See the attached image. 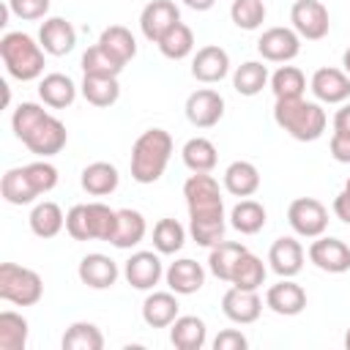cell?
<instances>
[{
	"label": "cell",
	"instance_id": "cell-1",
	"mask_svg": "<svg viewBox=\"0 0 350 350\" xmlns=\"http://www.w3.org/2000/svg\"><path fill=\"white\" fill-rule=\"evenodd\" d=\"M183 197L189 208V232L200 246H216L224 241V197L219 180L211 172H194L183 183Z\"/></svg>",
	"mask_w": 350,
	"mask_h": 350
},
{
	"label": "cell",
	"instance_id": "cell-2",
	"mask_svg": "<svg viewBox=\"0 0 350 350\" xmlns=\"http://www.w3.org/2000/svg\"><path fill=\"white\" fill-rule=\"evenodd\" d=\"M11 129L16 134V139H22V145L41 156V159H49L55 153H60L68 142V131L66 126L49 115L41 104H33V101H22L14 115H11Z\"/></svg>",
	"mask_w": 350,
	"mask_h": 350
},
{
	"label": "cell",
	"instance_id": "cell-3",
	"mask_svg": "<svg viewBox=\"0 0 350 350\" xmlns=\"http://www.w3.org/2000/svg\"><path fill=\"white\" fill-rule=\"evenodd\" d=\"M273 120L282 131H287L298 142H314L325 131V109L317 101L301 98H276L273 104Z\"/></svg>",
	"mask_w": 350,
	"mask_h": 350
},
{
	"label": "cell",
	"instance_id": "cell-4",
	"mask_svg": "<svg viewBox=\"0 0 350 350\" xmlns=\"http://www.w3.org/2000/svg\"><path fill=\"white\" fill-rule=\"evenodd\" d=\"M172 137L164 129H148L134 139L131 148V178L137 183H156L170 159H172Z\"/></svg>",
	"mask_w": 350,
	"mask_h": 350
},
{
	"label": "cell",
	"instance_id": "cell-5",
	"mask_svg": "<svg viewBox=\"0 0 350 350\" xmlns=\"http://www.w3.org/2000/svg\"><path fill=\"white\" fill-rule=\"evenodd\" d=\"M44 46L22 33V30H14V33H5L0 38V57H3V66L5 71L19 79V82H33L44 74Z\"/></svg>",
	"mask_w": 350,
	"mask_h": 350
},
{
	"label": "cell",
	"instance_id": "cell-6",
	"mask_svg": "<svg viewBox=\"0 0 350 350\" xmlns=\"http://www.w3.org/2000/svg\"><path fill=\"white\" fill-rule=\"evenodd\" d=\"M44 295V282L33 268L3 262L0 265V298L16 306H33Z\"/></svg>",
	"mask_w": 350,
	"mask_h": 350
},
{
	"label": "cell",
	"instance_id": "cell-7",
	"mask_svg": "<svg viewBox=\"0 0 350 350\" xmlns=\"http://www.w3.org/2000/svg\"><path fill=\"white\" fill-rule=\"evenodd\" d=\"M287 221L298 238H320L328 227V208L314 197H298L287 208Z\"/></svg>",
	"mask_w": 350,
	"mask_h": 350
},
{
	"label": "cell",
	"instance_id": "cell-8",
	"mask_svg": "<svg viewBox=\"0 0 350 350\" xmlns=\"http://www.w3.org/2000/svg\"><path fill=\"white\" fill-rule=\"evenodd\" d=\"M290 22H293V30L306 41L325 38L331 27L328 8L320 0H295L290 8Z\"/></svg>",
	"mask_w": 350,
	"mask_h": 350
},
{
	"label": "cell",
	"instance_id": "cell-9",
	"mask_svg": "<svg viewBox=\"0 0 350 350\" xmlns=\"http://www.w3.org/2000/svg\"><path fill=\"white\" fill-rule=\"evenodd\" d=\"M257 52L268 63H290L301 52V36L293 27H268L257 38Z\"/></svg>",
	"mask_w": 350,
	"mask_h": 350
},
{
	"label": "cell",
	"instance_id": "cell-10",
	"mask_svg": "<svg viewBox=\"0 0 350 350\" xmlns=\"http://www.w3.org/2000/svg\"><path fill=\"white\" fill-rule=\"evenodd\" d=\"M306 254H309L312 265L325 271V273H345V271H350V246L345 241H339V238H331V235L312 238Z\"/></svg>",
	"mask_w": 350,
	"mask_h": 350
},
{
	"label": "cell",
	"instance_id": "cell-11",
	"mask_svg": "<svg viewBox=\"0 0 350 350\" xmlns=\"http://www.w3.org/2000/svg\"><path fill=\"white\" fill-rule=\"evenodd\" d=\"M224 118V98L219 90L200 88L186 98V120L197 129H211Z\"/></svg>",
	"mask_w": 350,
	"mask_h": 350
},
{
	"label": "cell",
	"instance_id": "cell-12",
	"mask_svg": "<svg viewBox=\"0 0 350 350\" xmlns=\"http://www.w3.org/2000/svg\"><path fill=\"white\" fill-rule=\"evenodd\" d=\"M304 257H306V252H304L301 241L293 238V235L276 238V241L271 243V249H268L271 271H273L279 279H293V276H298L301 268H304Z\"/></svg>",
	"mask_w": 350,
	"mask_h": 350
},
{
	"label": "cell",
	"instance_id": "cell-13",
	"mask_svg": "<svg viewBox=\"0 0 350 350\" xmlns=\"http://www.w3.org/2000/svg\"><path fill=\"white\" fill-rule=\"evenodd\" d=\"M180 22V11L172 0H150L139 14V30L148 41L159 44L161 36Z\"/></svg>",
	"mask_w": 350,
	"mask_h": 350
},
{
	"label": "cell",
	"instance_id": "cell-14",
	"mask_svg": "<svg viewBox=\"0 0 350 350\" xmlns=\"http://www.w3.org/2000/svg\"><path fill=\"white\" fill-rule=\"evenodd\" d=\"M309 88L314 98L323 104H345L350 98V77L345 74V68H331V66L317 68L309 79Z\"/></svg>",
	"mask_w": 350,
	"mask_h": 350
},
{
	"label": "cell",
	"instance_id": "cell-15",
	"mask_svg": "<svg viewBox=\"0 0 350 350\" xmlns=\"http://www.w3.org/2000/svg\"><path fill=\"white\" fill-rule=\"evenodd\" d=\"M265 306L273 314L295 317L306 309V290L293 279H279L276 284H271L265 290Z\"/></svg>",
	"mask_w": 350,
	"mask_h": 350
},
{
	"label": "cell",
	"instance_id": "cell-16",
	"mask_svg": "<svg viewBox=\"0 0 350 350\" xmlns=\"http://www.w3.org/2000/svg\"><path fill=\"white\" fill-rule=\"evenodd\" d=\"M227 74H230V55L219 44L200 46L197 55L191 57V77L197 82L213 85V82H221Z\"/></svg>",
	"mask_w": 350,
	"mask_h": 350
},
{
	"label": "cell",
	"instance_id": "cell-17",
	"mask_svg": "<svg viewBox=\"0 0 350 350\" xmlns=\"http://www.w3.org/2000/svg\"><path fill=\"white\" fill-rule=\"evenodd\" d=\"M123 276L134 290H153L164 276L159 252H134L123 265Z\"/></svg>",
	"mask_w": 350,
	"mask_h": 350
},
{
	"label": "cell",
	"instance_id": "cell-18",
	"mask_svg": "<svg viewBox=\"0 0 350 350\" xmlns=\"http://www.w3.org/2000/svg\"><path fill=\"white\" fill-rule=\"evenodd\" d=\"M77 276L82 284H88L90 290H107L118 282L120 271H118V262L101 252H90L79 260V268H77Z\"/></svg>",
	"mask_w": 350,
	"mask_h": 350
},
{
	"label": "cell",
	"instance_id": "cell-19",
	"mask_svg": "<svg viewBox=\"0 0 350 350\" xmlns=\"http://www.w3.org/2000/svg\"><path fill=\"white\" fill-rule=\"evenodd\" d=\"M221 312L230 323L238 325H249L260 317L262 312V298L257 295V290H241V287H230L221 295Z\"/></svg>",
	"mask_w": 350,
	"mask_h": 350
},
{
	"label": "cell",
	"instance_id": "cell-20",
	"mask_svg": "<svg viewBox=\"0 0 350 350\" xmlns=\"http://www.w3.org/2000/svg\"><path fill=\"white\" fill-rule=\"evenodd\" d=\"M38 44L44 46L46 55H55V57H63L68 55L74 46H77V30L68 19L63 16H49L41 22L38 27Z\"/></svg>",
	"mask_w": 350,
	"mask_h": 350
},
{
	"label": "cell",
	"instance_id": "cell-21",
	"mask_svg": "<svg viewBox=\"0 0 350 350\" xmlns=\"http://www.w3.org/2000/svg\"><path fill=\"white\" fill-rule=\"evenodd\" d=\"M167 287L178 295H191L205 284V268L191 260V257H180L175 262H170V268L164 271Z\"/></svg>",
	"mask_w": 350,
	"mask_h": 350
},
{
	"label": "cell",
	"instance_id": "cell-22",
	"mask_svg": "<svg viewBox=\"0 0 350 350\" xmlns=\"http://www.w3.org/2000/svg\"><path fill=\"white\" fill-rule=\"evenodd\" d=\"M178 293L172 290H159V293H150L145 301H142V320L145 325L150 328H170L178 317Z\"/></svg>",
	"mask_w": 350,
	"mask_h": 350
},
{
	"label": "cell",
	"instance_id": "cell-23",
	"mask_svg": "<svg viewBox=\"0 0 350 350\" xmlns=\"http://www.w3.org/2000/svg\"><path fill=\"white\" fill-rule=\"evenodd\" d=\"M170 342L178 350H202L208 342L205 320L197 314H178L175 323L170 325Z\"/></svg>",
	"mask_w": 350,
	"mask_h": 350
},
{
	"label": "cell",
	"instance_id": "cell-24",
	"mask_svg": "<svg viewBox=\"0 0 350 350\" xmlns=\"http://www.w3.org/2000/svg\"><path fill=\"white\" fill-rule=\"evenodd\" d=\"M38 98L52 109H66L77 98V85L68 74H60V71L46 74L38 82Z\"/></svg>",
	"mask_w": 350,
	"mask_h": 350
},
{
	"label": "cell",
	"instance_id": "cell-25",
	"mask_svg": "<svg viewBox=\"0 0 350 350\" xmlns=\"http://www.w3.org/2000/svg\"><path fill=\"white\" fill-rule=\"evenodd\" d=\"M82 189L90 194V197H107L118 189L120 183V175H118V167L109 164V161H93L82 170V178H79Z\"/></svg>",
	"mask_w": 350,
	"mask_h": 350
},
{
	"label": "cell",
	"instance_id": "cell-26",
	"mask_svg": "<svg viewBox=\"0 0 350 350\" xmlns=\"http://www.w3.org/2000/svg\"><path fill=\"white\" fill-rule=\"evenodd\" d=\"M221 183L232 197H252L260 189V170L252 161L238 159L224 170Z\"/></svg>",
	"mask_w": 350,
	"mask_h": 350
},
{
	"label": "cell",
	"instance_id": "cell-27",
	"mask_svg": "<svg viewBox=\"0 0 350 350\" xmlns=\"http://www.w3.org/2000/svg\"><path fill=\"white\" fill-rule=\"evenodd\" d=\"M148 232V224H145V216L134 208H120L118 211V224H115V232L109 238V243L115 249H131L137 246Z\"/></svg>",
	"mask_w": 350,
	"mask_h": 350
},
{
	"label": "cell",
	"instance_id": "cell-28",
	"mask_svg": "<svg viewBox=\"0 0 350 350\" xmlns=\"http://www.w3.org/2000/svg\"><path fill=\"white\" fill-rule=\"evenodd\" d=\"M27 221H30L33 235H38V238H44V241H46V238H55V235L66 227V216H63L60 205L52 202V200L36 202L33 211H30V216H27Z\"/></svg>",
	"mask_w": 350,
	"mask_h": 350
},
{
	"label": "cell",
	"instance_id": "cell-29",
	"mask_svg": "<svg viewBox=\"0 0 350 350\" xmlns=\"http://www.w3.org/2000/svg\"><path fill=\"white\" fill-rule=\"evenodd\" d=\"M249 249L238 241H219L216 246H211V254H208V268L216 279L221 282H230L232 279V271L238 265V260L246 254Z\"/></svg>",
	"mask_w": 350,
	"mask_h": 350
},
{
	"label": "cell",
	"instance_id": "cell-30",
	"mask_svg": "<svg viewBox=\"0 0 350 350\" xmlns=\"http://www.w3.org/2000/svg\"><path fill=\"white\" fill-rule=\"evenodd\" d=\"M0 194H3V200H5L8 205H30V202H36V197H38V191L33 189V183H30L25 167H11V170L3 175V180H0Z\"/></svg>",
	"mask_w": 350,
	"mask_h": 350
},
{
	"label": "cell",
	"instance_id": "cell-31",
	"mask_svg": "<svg viewBox=\"0 0 350 350\" xmlns=\"http://www.w3.org/2000/svg\"><path fill=\"white\" fill-rule=\"evenodd\" d=\"M98 46H104L115 60H120L123 66L129 63V60H134V55H137V38H134V33L129 30V27H123V25H109V27H104L101 30V36H98Z\"/></svg>",
	"mask_w": 350,
	"mask_h": 350
},
{
	"label": "cell",
	"instance_id": "cell-32",
	"mask_svg": "<svg viewBox=\"0 0 350 350\" xmlns=\"http://www.w3.org/2000/svg\"><path fill=\"white\" fill-rule=\"evenodd\" d=\"M180 156H183V164L191 170V172H213L216 161H219V153H216V145L205 137H191L183 148H180Z\"/></svg>",
	"mask_w": 350,
	"mask_h": 350
},
{
	"label": "cell",
	"instance_id": "cell-33",
	"mask_svg": "<svg viewBox=\"0 0 350 350\" xmlns=\"http://www.w3.org/2000/svg\"><path fill=\"white\" fill-rule=\"evenodd\" d=\"M268 66H262L260 60H246L232 71V88L241 96H257L268 85Z\"/></svg>",
	"mask_w": 350,
	"mask_h": 350
},
{
	"label": "cell",
	"instance_id": "cell-34",
	"mask_svg": "<svg viewBox=\"0 0 350 350\" xmlns=\"http://www.w3.org/2000/svg\"><path fill=\"white\" fill-rule=\"evenodd\" d=\"M79 90H82L85 101L93 104V107H112L120 98L118 77H90V74H85Z\"/></svg>",
	"mask_w": 350,
	"mask_h": 350
},
{
	"label": "cell",
	"instance_id": "cell-35",
	"mask_svg": "<svg viewBox=\"0 0 350 350\" xmlns=\"http://www.w3.org/2000/svg\"><path fill=\"white\" fill-rule=\"evenodd\" d=\"M265 219H268L265 208H262L257 200H249V197H243V200L230 211V224H232L241 235H254V232H260V230L265 227Z\"/></svg>",
	"mask_w": 350,
	"mask_h": 350
},
{
	"label": "cell",
	"instance_id": "cell-36",
	"mask_svg": "<svg viewBox=\"0 0 350 350\" xmlns=\"http://www.w3.org/2000/svg\"><path fill=\"white\" fill-rule=\"evenodd\" d=\"M60 347L63 350H101L104 347V334L98 325L93 323H71L60 339Z\"/></svg>",
	"mask_w": 350,
	"mask_h": 350
},
{
	"label": "cell",
	"instance_id": "cell-37",
	"mask_svg": "<svg viewBox=\"0 0 350 350\" xmlns=\"http://www.w3.org/2000/svg\"><path fill=\"white\" fill-rule=\"evenodd\" d=\"M159 52L167 57V60H183L194 52V33L186 22H178L175 27H170L161 41H159Z\"/></svg>",
	"mask_w": 350,
	"mask_h": 350
},
{
	"label": "cell",
	"instance_id": "cell-38",
	"mask_svg": "<svg viewBox=\"0 0 350 350\" xmlns=\"http://www.w3.org/2000/svg\"><path fill=\"white\" fill-rule=\"evenodd\" d=\"M186 243V227L178 219H159L153 224V249L159 254H175Z\"/></svg>",
	"mask_w": 350,
	"mask_h": 350
},
{
	"label": "cell",
	"instance_id": "cell-39",
	"mask_svg": "<svg viewBox=\"0 0 350 350\" xmlns=\"http://www.w3.org/2000/svg\"><path fill=\"white\" fill-rule=\"evenodd\" d=\"M268 82L276 98H301L306 90V77L298 66H279Z\"/></svg>",
	"mask_w": 350,
	"mask_h": 350
},
{
	"label": "cell",
	"instance_id": "cell-40",
	"mask_svg": "<svg viewBox=\"0 0 350 350\" xmlns=\"http://www.w3.org/2000/svg\"><path fill=\"white\" fill-rule=\"evenodd\" d=\"M265 273H268V268L262 265V260H260L257 254L246 252V254L238 260L230 284H232V287H241V290H260V287L265 284Z\"/></svg>",
	"mask_w": 350,
	"mask_h": 350
},
{
	"label": "cell",
	"instance_id": "cell-41",
	"mask_svg": "<svg viewBox=\"0 0 350 350\" xmlns=\"http://www.w3.org/2000/svg\"><path fill=\"white\" fill-rule=\"evenodd\" d=\"M27 345V320L19 312H0V350H25Z\"/></svg>",
	"mask_w": 350,
	"mask_h": 350
},
{
	"label": "cell",
	"instance_id": "cell-42",
	"mask_svg": "<svg viewBox=\"0 0 350 350\" xmlns=\"http://www.w3.org/2000/svg\"><path fill=\"white\" fill-rule=\"evenodd\" d=\"M82 71L90 77H118L123 71V63L115 60L104 46L96 44L82 55Z\"/></svg>",
	"mask_w": 350,
	"mask_h": 350
},
{
	"label": "cell",
	"instance_id": "cell-43",
	"mask_svg": "<svg viewBox=\"0 0 350 350\" xmlns=\"http://www.w3.org/2000/svg\"><path fill=\"white\" fill-rule=\"evenodd\" d=\"M230 19L241 30H257L265 22V0H232Z\"/></svg>",
	"mask_w": 350,
	"mask_h": 350
},
{
	"label": "cell",
	"instance_id": "cell-44",
	"mask_svg": "<svg viewBox=\"0 0 350 350\" xmlns=\"http://www.w3.org/2000/svg\"><path fill=\"white\" fill-rule=\"evenodd\" d=\"M66 232L74 241H93V219H90V205L79 202L74 208H68L66 213Z\"/></svg>",
	"mask_w": 350,
	"mask_h": 350
},
{
	"label": "cell",
	"instance_id": "cell-45",
	"mask_svg": "<svg viewBox=\"0 0 350 350\" xmlns=\"http://www.w3.org/2000/svg\"><path fill=\"white\" fill-rule=\"evenodd\" d=\"M25 170H27V178H30L33 189L38 191V197L46 194V191H52L57 186V167L49 164L46 159L33 161V164H25Z\"/></svg>",
	"mask_w": 350,
	"mask_h": 350
},
{
	"label": "cell",
	"instance_id": "cell-46",
	"mask_svg": "<svg viewBox=\"0 0 350 350\" xmlns=\"http://www.w3.org/2000/svg\"><path fill=\"white\" fill-rule=\"evenodd\" d=\"M5 3L11 5V14L25 22H36L49 14V0H5Z\"/></svg>",
	"mask_w": 350,
	"mask_h": 350
},
{
	"label": "cell",
	"instance_id": "cell-47",
	"mask_svg": "<svg viewBox=\"0 0 350 350\" xmlns=\"http://www.w3.org/2000/svg\"><path fill=\"white\" fill-rule=\"evenodd\" d=\"M246 347H249V339L235 328H224L213 339V350H246Z\"/></svg>",
	"mask_w": 350,
	"mask_h": 350
},
{
	"label": "cell",
	"instance_id": "cell-48",
	"mask_svg": "<svg viewBox=\"0 0 350 350\" xmlns=\"http://www.w3.org/2000/svg\"><path fill=\"white\" fill-rule=\"evenodd\" d=\"M328 150H331V156H334L339 164H350V134L334 131V134H331V142H328Z\"/></svg>",
	"mask_w": 350,
	"mask_h": 350
},
{
	"label": "cell",
	"instance_id": "cell-49",
	"mask_svg": "<svg viewBox=\"0 0 350 350\" xmlns=\"http://www.w3.org/2000/svg\"><path fill=\"white\" fill-rule=\"evenodd\" d=\"M334 213H336V219L339 221H345V224H350V191H339L336 197H334Z\"/></svg>",
	"mask_w": 350,
	"mask_h": 350
},
{
	"label": "cell",
	"instance_id": "cell-50",
	"mask_svg": "<svg viewBox=\"0 0 350 350\" xmlns=\"http://www.w3.org/2000/svg\"><path fill=\"white\" fill-rule=\"evenodd\" d=\"M334 131H345V134H350V101L342 104V107L336 109V115H334Z\"/></svg>",
	"mask_w": 350,
	"mask_h": 350
},
{
	"label": "cell",
	"instance_id": "cell-51",
	"mask_svg": "<svg viewBox=\"0 0 350 350\" xmlns=\"http://www.w3.org/2000/svg\"><path fill=\"white\" fill-rule=\"evenodd\" d=\"M216 0H183V5H189L191 11H211Z\"/></svg>",
	"mask_w": 350,
	"mask_h": 350
},
{
	"label": "cell",
	"instance_id": "cell-52",
	"mask_svg": "<svg viewBox=\"0 0 350 350\" xmlns=\"http://www.w3.org/2000/svg\"><path fill=\"white\" fill-rule=\"evenodd\" d=\"M342 68H345V74L350 77V46H347L345 55H342Z\"/></svg>",
	"mask_w": 350,
	"mask_h": 350
},
{
	"label": "cell",
	"instance_id": "cell-53",
	"mask_svg": "<svg viewBox=\"0 0 350 350\" xmlns=\"http://www.w3.org/2000/svg\"><path fill=\"white\" fill-rule=\"evenodd\" d=\"M345 347L350 350V328H347V334H345Z\"/></svg>",
	"mask_w": 350,
	"mask_h": 350
},
{
	"label": "cell",
	"instance_id": "cell-54",
	"mask_svg": "<svg viewBox=\"0 0 350 350\" xmlns=\"http://www.w3.org/2000/svg\"><path fill=\"white\" fill-rule=\"evenodd\" d=\"M345 191H350V178H347V180H345Z\"/></svg>",
	"mask_w": 350,
	"mask_h": 350
}]
</instances>
